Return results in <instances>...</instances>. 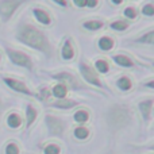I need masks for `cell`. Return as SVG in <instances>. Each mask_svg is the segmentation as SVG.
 <instances>
[{"label":"cell","instance_id":"6da1fadb","mask_svg":"<svg viewBox=\"0 0 154 154\" xmlns=\"http://www.w3.org/2000/svg\"><path fill=\"white\" fill-rule=\"evenodd\" d=\"M16 38L22 43H24V45L30 46L32 49H37V50L42 51L45 54L51 53L50 43H49L46 35L41 30H38L37 27L31 26V24H22L18 30Z\"/></svg>","mask_w":154,"mask_h":154},{"label":"cell","instance_id":"7a4b0ae2","mask_svg":"<svg viewBox=\"0 0 154 154\" xmlns=\"http://www.w3.org/2000/svg\"><path fill=\"white\" fill-rule=\"evenodd\" d=\"M131 114L128 111V108H126L125 106H114L111 109L108 111L107 115V122L108 126L112 127L114 130L122 128L130 122Z\"/></svg>","mask_w":154,"mask_h":154},{"label":"cell","instance_id":"3957f363","mask_svg":"<svg viewBox=\"0 0 154 154\" xmlns=\"http://www.w3.org/2000/svg\"><path fill=\"white\" fill-rule=\"evenodd\" d=\"M5 51H7V56L10 57V60L14 62V64L19 65V66L27 68V69H30V70L32 69V61L27 54L22 53V51L12 50V49H7Z\"/></svg>","mask_w":154,"mask_h":154},{"label":"cell","instance_id":"277c9868","mask_svg":"<svg viewBox=\"0 0 154 154\" xmlns=\"http://www.w3.org/2000/svg\"><path fill=\"white\" fill-rule=\"evenodd\" d=\"M80 72H81L82 77H84V80L87 82L95 85V87H103V82L100 81L97 73H96L91 66H88L85 62H81V64H80Z\"/></svg>","mask_w":154,"mask_h":154},{"label":"cell","instance_id":"5b68a950","mask_svg":"<svg viewBox=\"0 0 154 154\" xmlns=\"http://www.w3.org/2000/svg\"><path fill=\"white\" fill-rule=\"evenodd\" d=\"M23 4V2H0V16L3 22H8L14 15L16 8Z\"/></svg>","mask_w":154,"mask_h":154},{"label":"cell","instance_id":"8992f818","mask_svg":"<svg viewBox=\"0 0 154 154\" xmlns=\"http://www.w3.org/2000/svg\"><path fill=\"white\" fill-rule=\"evenodd\" d=\"M45 122H46V125H48V128H49V131H50L51 135H57V137L62 135L65 126H64V122H62L61 119L48 115L46 119H45Z\"/></svg>","mask_w":154,"mask_h":154},{"label":"cell","instance_id":"52a82bcc","mask_svg":"<svg viewBox=\"0 0 154 154\" xmlns=\"http://www.w3.org/2000/svg\"><path fill=\"white\" fill-rule=\"evenodd\" d=\"M4 82L11 88V89L16 91L19 93H23V95H27V96H32V92L27 88V85L24 82L19 81V80H15V79H10V77H5L4 79Z\"/></svg>","mask_w":154,"mask_h":154},{"label":"cell","instance_id":"ba28073f","mask_svg":"<svg viewBox=\"0 0 154 154\" xmlns=\"http://www.w3.org/2000/svg\"><path fill=\"white\" fill-rule=\"evenodd\" d=\"M138 108L141 115L143 116L145 120H149L150 119V115H152V109H153V100L149 99V100H143L138 104Z\"/></svg>","mask_w":154,"mask_h":154},{"label":"cell","instance_id":"9c48e42d","mask_svg":"<svg viewBox=\"0 0 154 154\" xmlns=\"http://www.w3.org/2000/svg\"><path fill=\"white\" fill-rule=\"evenodd\" d=\"M32 14H34V16L37 18V20L39 22V23L45 24V26H49V24L51 23V19H50V15H49L46 11L41 10V8H34V11H32Z\"/></svg>","mask_w":154,"mask_h":154},{"label":"cell","instance_id":"30bf717a","mask_svg":"<svg viewBox=\"0 0 154 154\" xmlns=\"http://www.w3.org/2000/svg\"><path fill=\"white\" fill-rule=\"evenodd\" d=\"M76 106H77V101L70 100V99H61V100H58V101H56V103L51 104V107H54V108H60V109H70Z\"/></svg>","mask_w":154,"mask_h":154},{"label":"cell","instance_id":"8fae6325","mask_svg":"<svg viewBox=\"0 0 154 154\" xmlns=\"http://www.w3.org/2000/svg\"><path fill=\"white\" fill-rule=\"evenodd\" d=\"M61 54H62V58L64 60H72L75 57V49H73L72 43H70V39H66L62 46V50H61Z\"/></svg>","mask_w":154,"mask_h":154},{"label":"cell","instance_id":"7c38bea8","mask_svg":"<svg viewBox=\"0 0 154 154\" xmlns=\"http://www.w3.org/2000/svg\"><path fill=\"white\" fill-rule=\"evenodd\" d=\"M38 116V111L34 108L32 106H27L26 107V119H27V127H30V126L32 125V123L35 122V119H37Z\"/></svg>","mask_w":154,"mask_h":154},{"label":"cell","instance_id":"4fadbf2b","mask_svg":"<svg viewBox=\"0 0 154 154\" xmlns=\"http://www.w3.org/2000/svg\"><path fill=\"white\" fill-rule=\"evenodd\" d=\"M114 61L116 62L118 65L123 68H131L134 65V62L128 58L127 56H123V54H118V56H114Z\"/></svg>","mask_w":154,"mask_h":154},{"label":"cell","instance_id":"5bb4252c","mask_svg":"<svg viewBox=\"0 0 154 154\" xmlns=\"http://www.w3.org/2000/svg\"><path fill=\"white\" fill-rule=\"evenodd\" d=\"M54 79H57V80H64V81H66L68 84H70L73 88H77L79 87V84H77V81H76V79L73 77L72 75H68V73H58V75H54L53 76Z\"/></svg>","mask_w":154,"mask_h":154},{"label":"cell","instance_id":"9a60e30c","mask_svg":"<svg viewBox=\"0 0 154 154\" xmlns=\"http://www.w3.org/2000/svg\"><path fill=\"white\" fill-rule=\"evenodd\" d=\"M99 48L104 51H108L114 48V39L109 37H103L99 39Z\"/></svg>","mask_w":154,"mask_h":154},{"label":"cell","instance_id":"2e32d148","mask_svg":"<svg viewBox=\"0 0 154 154\" xmlns=\"http://www.w3.org/2000/svg\"><path fill=\"white\" fill-rule=\"evenodd\" d=\"M53 95L56 96V97H58L60 100L61 99H64L65 96H66V92H68V88H66V85H64V84H57V85H54L53 87Z\"/></svg>","mask_w":154,"mask_h":154},{"label":"cell","instance_id":"e0dca14e","mask_svg":"<svg viewBox=\"0 0 154 154\" xmlns=\"http://www.w3.org/2000/svg\"><path fill=\"white\" fill-rule=\"evenodd\" d=\"M7 125L11 128H18L22 125V118L18 114H10L7 118Z\"/></svg>","mask_w":154,"mask_h":154},{"label":"cell","instance_id":"ac0fdd59","mask_svg":"<svg viewBox=\"0 0 154 154\" xmlns=\"http://www.w3.org/2000/svg\"><path fill=\"white\" fill-rule=\"evenodd\" d=\"M82 27L87 30H89V31H96V30L101 29L103 27V22L100 20H87L82 23Z\"/></svg>","mask_w":154,"mask_h":154},{"label":"cell","instance_id":"d6986e66","mask_svg":"<svg viewBox=\"0 0 154 154\" xmlns=\"http://www.w3.org/2000/svg\"><path fill=\"white\" fill-rule=\"evenodd\" d=\"M116 85H118V88H119V89H122V91H128L131 87H133V82H131V80L128 79V77L123 76V77H120V79L118 80Z\"/></svg>","mask_w":154,"mask_h":154},{"label":"cell","instance_id":"ffe728a7","mask_svg":"<svg viewBox=\"0 0 154 154\" xmlns=\"http://www.w3.org/2000/svg\"><path fill=\"white\" fill-rule=\"evenodd\" d=\"M95 66H96V70H97L99 73H107L109 70L108 62L104 61V60H97V61L95 62Z\"/></svg>","mask_w":154,"mask_h":154},{"label":"cell","instance_id":"44dd1931","mask_svg":"<svg viewBox=\"0 0 154 154\" xmlns=\"http://www.w3.org/2000/svg\"><path fill=\"white\" fill-rule=\"evenodd\" d=\"M137 42H139V43H147V45H153V42H154V32H153V30H150V31H147L145 35H142V37L139 38Z\"/></svg>","mask_w":154,"mask_h":154},{"label":"cell","instance_id":"7402d4cb","mask_svg":"<svg viewBox=\"0 0 154 154\" xmlns=\"http://www.w3.org/2000/svg\"><path fill=\"white\" fill-rule=\"evenodd\" d=\"M73 134H75V137L77 139H85L88 135H89V130H88L87 127H77L75 128V131H73Z\"/></svg>","mask_w":154,"mask_h":154},{"label":"cell","instance_id":"603a6c76","mask_svg":"<svg viewBox=\"0 0 154 154\" xmlns=\"http://www.w3.org/2000/svg\"><path fill=\"white\" fill-rule=\"evenodd\" d=\"M111 29L116 30V31H125L128 29V22L126 20H116L114 23H111Z\"/></svg>","mask_w":154,"mask_h":154},{"label":"cell","instance_id":"cb8c5ba5","mask_svg":"<svg viewBox=\"0 0 154 154\" xmlns=\"http://www.w3.org/2000/svg\"><path fill=\"white\" fill-rule=\"evenodd\" d=\"M88 119H89V115H88L87 111L80 109V111H77L75 114V120L76 122H79V123H85Z\"/></svg>","mask_w":154,"mask_h":154},{"label":"cell","instance_id":"d4e9b609","mask_svg":"<svg viewBox=\"0 0 154 154\" xmlns=\"http://www.w3.org/2000/svg\"><path fill=\"white\" fill-rule=\"evenodd\" d=\"M60 152H61V147L58 146V145H48V146L45 147V150H43V153L45 154H60Z\"/></svg>","mask_w":154,"mask_h":154},{"label":"cell","instance_id":"484cf974","mask_svg":"<svg viewBox=\"0 0 154 154\" xmlns=\"http://www.w3.org/2000/svg\"><path fill=\"white\" fill-rule=\"evenodd\" d=\"M5 154H19V147L16 143L11 142L5 146Z\"/></svg>","mask_w":154,"mask_h":154},{"label":"cell","instance_id":"4316f807","mask_svg":"<svg viewBox=\"0 0 154 154\" xmlns=\"http://www.w3.org/2000/svg\"><path fill=\"white\" fill-rule=\"evenodd\" d=\"M142 14L147 16H153L154 15V5L153 4H146L142 8Z\"/></svg>","mask_w":154,"mask_h":154},{"label":"cell","instance_id":"83f0119b","mask_svg":"<svg viewBox=\"0 0 154 154\" xmlns=\"http://www.w3.org/2000/svg\"><path fill=\"white\" fill-rule=\"evenodd\" d=\"M125 15H126V18H128V19H135L137 18L135 8H134V7H127L125 10Z\"/></svg>","mask_w":154,"mask_h":154},{"label":"cell","instance_id":"f1b7e54d","mask_svg":"<svg viewBox=\"0 0 154 154\" xmlns=\"http://www.w3.org/2000/svg\"><path fill=\"white\" fill-rule=\"evenodd\" d=\"M50 97V91L48 89V88H42L39 92V99H42V100H46V99Z\"/></svg>","mask_w":154,"mask_h":154},{"label":"cell","instance_id":"f546056e","mask_svg":"<svg viewBox=\"0 0 154 154\" xmlns=\"http://www.w3.org/2000/svg\"><path fill=\"white\" fill-rule=\"evenodd\" d=\"M99 3L97 2H95V0H87V5L85 7H91V8H93V7H96Z\"/></svg>","mask_w":154,"mask_h":154},{"label":"cell","instance_id":"4dcf8cb0","mask_svg":"<svg viewBox=\"0 0 154 154\" xmlns=\"http://www.w3.org/2000/svg\"><path fill=\"white\" fill-rule=\"evenodd\" d=\"M75 4L77 7H85L87 5V0H77V2H75Z\"/></svg>","mask_w":154,"mask_h":154},{"label":"cell","instance_id":"1f68e13d","mask_svg":"<svg viewBox=\"0 0 154 154\" xmlns=\"http://www.w3.org/2000/svg\"><path fill=\"white\" fill-rule=\"evenodd\" d=\"M54 3H56V4H60V5H64V7L68 5V2H54Z\"/></svg>","mask_w":154,"mask_h":154},{"label":"cell","instance_id":"d6a6232c","mask_svg":"<svg viewBox=\"0 0 154 154\" xmlns=\"http://www.w3.org/2000/svg\"><path fill=\"white\" fill-rule=\"evenodd\" d=\"M147 87H149V88H154V81H153V80H150V81L149 82H147Z\"/></svg>","mask_w":154,"mask_h":154},{"label":"cell","instance_id":"836d02e7","mask_svg":"<svg viewBox=\"0 0 154 154\" xmlns=\"http://www.w3.org/2000/svg\"><path fill=\"white\" fill-rule=\"evenodd\" d=\"M2 111H3V108H2V101H0V116H2Z\"/></svg>","mask_w":154,"mask_h":154}]
</instances>
